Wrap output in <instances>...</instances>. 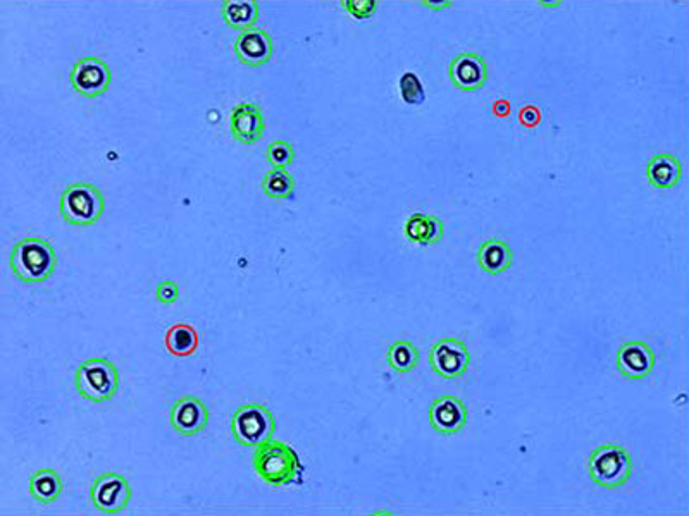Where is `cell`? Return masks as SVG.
I'll use <instances>...</instances> for the list:
<instances>
[{
  "label": "cell",
  "instance_id": "obj_6",
  "mask_svg": "<svg viewBox=\"0 0 689 516\" xmlns=\"http://www.w3.org/2000/svg\"><path fill=\"white\" fill-rule=\"evenodd\" d=\"M231 432L236 443L247 448H257L261 444L273 441L276 418L273 412L261 403L238 406L231 418Z\"/></svg>",
  "mask_w": 689,
  "mask_h": 516
},
{
  "label": "cell",
  "instance_id": "obj_11",
  "mask_svg": "<svg viewBox=\"0 0 689 516\" xmlns=\"http://www.w3.org/2000/svg\"><path fill=\"white\" fill-rule=\"evenodd\" d=\"M209 408L197 396H181L174 401L169 412L173 429L183 437L199 436L209 425Z\"/></svg>",
  "mask_w": 689,
  "mask_h": 516
},
{
  "label": "cell",
  "instance_id": "obj_1",
  "mask_svg": "<svg viewBox=\"0 0 689 516\" xmlns=\"http://www.w3.org/2000/svg\"><path fill=\"white\" fill-rule=\"evenodd\" d=\"M252 465L257 475L269 486L304 484V465L290 444L273 439L269 443L257 446L252 456Z\"/></svg>",
  "mask_w": 689,
  "mask_h": 516
},
{
  "label": "cell",
  "instance_id": "obj_10",
  "mask_svg": "<svg viewBox=\"0 0 689 516\" xmlns=\"http://www.w3.org/2000/svg\"><path fill=\"white\" fill-rule=\"evenodd\" d=\"M488 62L478 52H460L450 61L448 78L460 92H478L488 83Z\"/></svg>",
  "mask_w": 689,
  "mask_h": 516
},
{
  "label": "cell",
  "instance_id": "obj_13",
  "mask_svg": "<svg viewBox=\"0 0 689 516\" xmlns=\"http://www.w3.org/2000/svg\"><path fill=\"white\" fill-rule=\"evenodd\" d=\"M617 370L631 381H641L655 369V353L645 341H626L617 350Z\"/></svg>",
  "mask_w": 689,
  "mask_h": 516
},
{
  "label": "cell",
  "instance_id": "obj_21",
  "mask_svg": "<svg viewBox=\"0 0 689 516\" xmlns=\"http://www.w3.org/2000/svg\"><path fill=\"white\" fill-rule=\"evenodd\" d=\"M30 492L38 503H56L63 494V479L56 470L42 468L30 477Z\"/></svg>",
  "mask_w": 689,
  "mask_h": 516
},
{
  "label": "cell",
  "instance_id": "obj_19",
  "mask_svg": "<svg viewBox=\"0 0 689 516\" xmlns=\"http://www.w3.org/2000/svg\"><path fill=\"white\" fill-rule=\"evenodd\" d=\"M223 21L231 30L249 31L259 21V2L255 0H224L221 6Z\"/></svg>",
  "mask_w": 689,
  "mask_h": 516
},
{
  "label": "cell",
  "instance_id": "obj_16",
  "mask_svg": "<svg viewBox=\"0 0 689 516\" xmlns=\"http://www.w3.org/2000/svg\"><path fill=\"white\" fill-rule=\"evenodd\" d=\"M479 269L488 276H500L503 272L509 271L514 264V252L507 241L502 238H490L483 241V245L478 248Z\"/></svg>",
  "mask_w": 689,
  "mask_h": 516
},
{
  "label": "cell",
  "instance_id": "obj_29",
  "mask_svg": "<svg viewBox=\"0 0 689 516\" xmlns=\"http://www.w3.org/2000/svg\"><path fill=\"white\" fill-rule=\"evenodd\" d=\"M540 6L555 7L560 6V2H540Z\"/></svg>",
  "mask_w": 689,
  "mask_h": 516
},
{
  "label": "cell",
  "instance_id": "obj_7",
  "mask_svg": "<svg viewBox=\"0 0 689 516\" xmlns=\"http://www.w3.org/2000/svg\"><path fill=\"white\" fill-rule=\"evenodd\" d=\"M429 365L441 379H460L471 365V353L459 338H441L429 351Z\"/></svg>",
  "mask_w": 689,
  "mask_h": 516
},
{
  "label": "cell",
  "instance_id": "obj_22",
  "mask_svg": "<svg viewBox=\"0 0 689 516\" xmlns=\"http://www.w3.org/2000/svg\"><path fill=\"white\" fill-rule=\"evenodd\" d=\"M386 362L397 374H410L419 367L421 351L412 341H395L386 351Z\"/></svg>",
  "mask_w": 689,
  "mask_h": 516
},
{
  "label": "cell",
  "instance_id": "obj_2",
  "mask_svg": "<svg viewBox=\"0 0 689 516\" xmlns=\"http://www.w3.org/2000/svg\"><path fill=\"white\" fill-rule=\"evenodd\" d=\"M9 265L19 281L26 284L45 283L56 272V250L45 238H23L11 250Z\"/></svg>",
  "mask_w": 689,
  "mask_h": 516
},
{
  "label": "cell",
  "instance_id": "obj_27",
  "mask_svg": "<svg viewBox=\"0 0 689 516\" xmlns=\"http://www.w3.org/2000/svg\"><path fill=\"white\" fill-rule=\"evenodd\" d=\"M156 298L162 305H174L180 298V286L174 281H161L157 284Z\"/></svg>",
  "mask_w": 689,
  "mask_h": 516
},
{
  "label": "cell",
  "instance_id": "obj_3",
  "mask_svg": "<svg viewBox=\"0 0 689 516\" xmlns=\"http://www.w3.org/2000/svg\"><path fill=\"white\" fill-rule=\"evenodd\" d=\"M588 473L603 489H621L633 477V456L621 444H602L591 451Z\"/></svg>",
  "mask_w": 689,
  "mask_h": 516
},
{
  "label": "cell",
  "instance_id": "obj_26",
  "mask_svg": "<svg viewBox=\"0 0 689 516\" xmlns=\"http://www.w3.org/2000/svg\"><path fill=\"white\" fill-rule=\"evenodd\" d=\"M340 6L347 11L352 18L369 19L373 18L378 9L376 0H342Z\"/></svg>",
  "mask_w": 689,
  "mask_h": 516
},
{
  "label": "cell",
  "instance_id": "obj_9",
  "mask_svg": "<svg viewBox=\"0 0 689 516\" xmlns=\"http://www.w3.org/2000/svg\"><path fill=\"white\" fill-rule=\"evenodd\" d=\"M69 80L76 93L87 99H97L111 86V68L100 57H81L71 69Z\"/></svg>",
  "mask_w": 689,
  "mask_h": 516
},
{
  "label": "cell",
  "instance_id": "obj_25",
  "mask_svg": "<svg viewBox=\"0 0 689 516\" xmlns=\"http://www.w3.org/2000/svg\"><path fill=\"white\" fill-rule=\"evenodd\" d=\"M400 93L405 104L423 105L426 102V92L417 74L405 73L400 78Z\"/></svg>",
  "mask_w": 689,
  "mask_h": 516
},
{
  "label": "cell",
  "instance_id": "obj_20",
  "mask_svg": "<svg viewBox=\"0 0 689 516\" xmlns=\"http://www.w3.org/2000/svg\"><path fill=\"white\" fill-rule=\"evenodd\" d=\"M199 344V331L190 324H174L164 336V346L173 357H192L199 350Z\"/></svg>",
  "mask_w": 689,
  "mask_h": 516
},
{
  "label": "cell",
  "instance_id": "obj_17",
  "mask_svg": "<svg viewBox=\"0 0 689 516\" xmlns=\"http://www.w3.org/2000/svg\"><path fill=\"white\" fill-rule=\"evenodd\" d=\"M683 176V164L672 154H655L648 160L646 179L657 190H672Z\"/></svg>",
  "mask_w": 689,
  "mask_h": 516
},
{
  "label": "cell",
  "instance_id": "obj_14",
  "mask_svg": "<svg viewBox=\"0 0 689 516\" xmlns=\"http://www.w3.org/2000/svg\"><path fill=\"white\" fill-rule=\"evenodd\" d=\"M231 135L243 145H255L266 133V119L261 105L255 102H240L230 114Z\"/></svg>",
  "mask_w": 689,
  "mask_h": 516
},
{
  "label": "cell",
  "instance_id": "obj_24",
  "mask_svg": "<svg viewBox=\"0 0 689 516\" xmlns=\"http://www.w3.org/2000/svg\"><path fill=\"white\" fill-rule=\"evenodd\" d=\"M266 159L273 166V169H286V167L292 166L293 160H295V148L290 142L276 140V142L269 143Z\"/></svg>",
  "mask_w": 689,
  "mask_h": 516
},
{
  "label": "cell",
  "instance_id": "obj_28",
  "mask_svg": "<svg viewBox=\"0 0 689 516\" xmlns=\"http://www.w3.org/2000/svg\"><path fill=\"white\" fill-rule=\"evenodd\" d=\"M421 6L441 11V9H447V7L454 6V2H450V0H447V2H431V0H428V2H421Z\"/></svg>",
  "mask_w": 689,
  "mask_h": 516
},
{
  "label": "cell",
  "instance_id": "obj_23",
  "mask_svg": "<svg viewBox=\"0 0 689 516\" xmlns=\"http://www.w3.org/2000/svg\"><path fill=\"white\" fill-rule=\"evenodd\" d=\"M295 179L286 169H271L262 179L264 195L273 200H290L295 195Z\"/></svg>",
  "mask_w": 689,
  "mask_h": 516
},
{
  "label": "cell",
  "instance_id": "obj_8",
  "mask_svg": "<svg viewBox=\"0 0 689 516\" xmlns=\"http://www.w3.org/2000/svg\"><path fill=\"white\" fill-rule=\"evenodd\" d=\"M90 499L95 508L106 515L121 513L128 508L131 501L130 482L121 473H102L92 482Z\"/></svg>",
  "mask_w": 689,
  "mask_h": 516
},
{
  "label": "cell",
  "instance_id": "obj_4",
  "mask_svg": "<svg viewBox=\"0 0 689 516\" xmlns=\"http://www.w3.org/2000/svg\"><path fill=\"white\" fill-rule=\"evenodd\" d=\"M106 209V198L92 183L78 181L69 185L59 200V212L63 221L76 228L95 226Z\"/></svg>",
  "mask_w": 689,
  "mask_h": 516
},
{
  "label": "cell",
  "instance_id": "obj_12",
  "mask_svg": "<svg viewBox=\"0 0 689 516\" xmlns=\"http://www.w3.org/2000/svg\"><path fill=\"white\" fill-rule=\"evenodd\" d=\"M467 417L466 403L452 394L435 398L429 406V424L441 436H455L466 429Z\"/></svg>",
  "mask_w": 689,
  "mask_h": 516
},
{
  "label": "cell",
  "instance_id": "obj_5",
  "mask_svg": "<svg viewBox=\"0 0 689 516\" xmlns=\"http://www.w3.org/2000/svg\"><path fill=\"white\" fill-rule=\"evenodd\" d=\"M119 375L116 363L109 358H88L76 369L75 386L81 398L92 403H106L118 393Z\"/></svg>",
  "mask_w": 689,
  "mask_h": 516
},
{
  "label": "cell",
  "instance_id": "obj_18",
  "mask_svg": "<svg viewBox=\"0 0 689 516\" xmlns=\"http://www.w3.org/2000/svg\"><path fill=\"white\" fill-rule=\"evenodd\" d=\"M445 236V224L440 217L412 214L405 222V238L419 246L438 245Z\"/></svg>",
  "mask_w": 689,
  "mask_h": 516
},
{
  "label": "cell",
  "instance_id": "obj_15",
  "mask_svg": "<svg viewBox=\"0 0 689 516\" xmlns=\"http://www.w3.org/2000/svg\"><path fill=\"white\" fill-rule=\"evenodd\" d=\"M274 52L273 37L262 28H252L238 35L235 56L247 68H262L271 61Z\"/></svg>",
  "mask_w": 689,
  "mask_h": 516
}]
</instances>
